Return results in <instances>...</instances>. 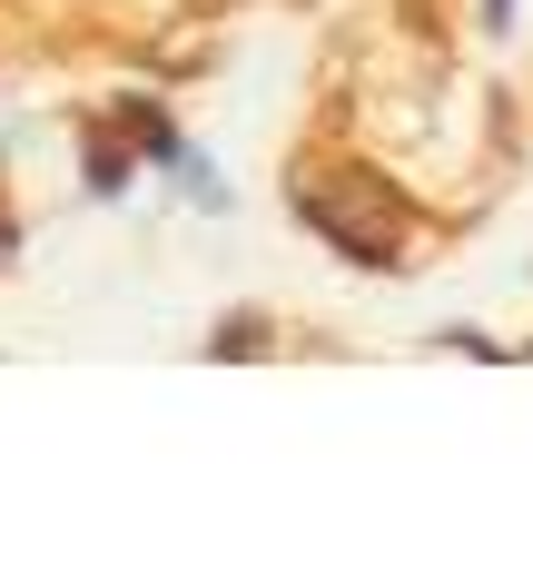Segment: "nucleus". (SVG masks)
<instances>
[{"mask_svg": "<svg viewBox=\"0 0 533 563\" xmlns=\"http://www.w3.org/2000/svg\"><path fill=\"white\" fill-rule=\"evenodd\" d=\"M247 346H267V307H227L208 327V356H247Z\"/></svg>", "mask_w": 533, "mask_h": 563, "instance_id": "obj_3", "label": "nucleus"}, {"mask_svg": "<svg viewBox=\"0 0 533 563\" xmlns=\"http://www.w3.org/2000/svg\"><path fill=\"white\" fill-rule=\"evenodd\" d=\"M485 30L504 40V30H514V0H485Z\"/></svg>", "mask_w": 533, "mask_h": 563, "instance_id": "obj_5", "label": "nucleus"}, {"mask_svg": "<svg viewBox=\"0 0 533 563\" xmlns=\"http://www.w3.org/2000/svg\"><path fill=\"white\" fill-rule=\"evenodd\" d=\"M297 218H307L336 257H356V267H406L415 198H406L386 168L346 158V168H307V178H297Z\"/></svg>", "mask_w": 533, "mask_h": 563, "instance_id": "obj_1", "label": "nucleus"}, {"mask_svg": "<svg viewBox=\"0 0 533 563\" xmlns=\"http://www.w3.org/2000/svg\"><path fill=\"white\" fill-rule=\"evenodd\" d=\"M89 188H99V198H119V188H129V158H119L109 139H89Z\"/></svg>", "mask_w": 533, "mask_h": 563, "instance_id": "obj_4", "label": "nucleus"}, {"mask_svg": "<svg viewBox=\"0 0 533 563\" xmlns=\"http://www.w3.org/2000/svg\"><path fill=\"white\" fill-rule=\"evenodd\" d=\"M109 119H119V129H129V148H148V158H158V168H178V148H188V139H178V129H168V119H158V109H148V99H119V109H109Z\"/></svg>", "mask_w": 533, "mask_h": 563, "instance_id": "obj_2", "label": "nucleus"}]
</instances>
